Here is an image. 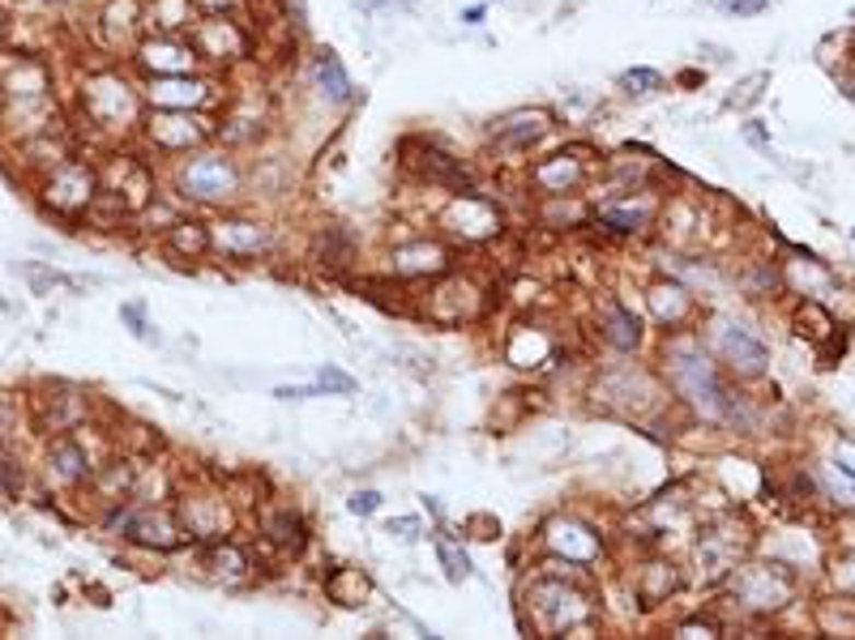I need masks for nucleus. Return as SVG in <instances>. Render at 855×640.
<instances>
[{
	"label": "nucleus",
	"instance_id": "1",
	"mask_svg": "<svg viewBox=\"0 0 855 640\" xmlns=\"http://www.w3.org/2000/svg\"><path fill=\"white\" fill-rule=\"evenodd\" d=\"M668 381H672V388L697 410V415L723 419V423H736L740 406H736V397L723 388V381L715 376V363H710L697 346L680 341V346L668 350Z\"/></svg>",
	"mask_w": 855,
	"mask_h": 640
},
{
	"label": "nucleus",
	"instance_id": "2",
	"mask_svg": "<svg viewBox=\"0 0 855 640\" xmlns=\"http://www.w3.org/2000/svg\"><path fill=\"white\" fill-rule=\"evenodd\" d=\"M197 60L206 65H231V60H244L253 51V35L231 18V13H206V18H193V26L184 31Z\"/></svg>",
	"mask_w": 855,
	"mask_h": 640
},
{
	"label": "nucleus",
	"instance_id": "3",
	"mask_svg": "<svg viewBox=\"0 0 855 640\" xmlns=\"http://www.w3.org/2000/svg\"><path fill=\"white\" fill-rule=\"evenodd\" d=\"M181 188L188 197H197V201H223V197H231L240 188V171L223 154H201V159H193L184 167Z\"/></svg>",
	"mask_w": 855,
	"mask_h": 640
},
{
	"label": "nucleus",
	"instance_id": "4",
	"mask_svg": "<svg viewBox=\"0 0 855 640\" xmlns=\"http://www.w3.org/2000/svg\"><path fill=\"white\" fill-rule=\"evenodd\" d=\"M715 346H719L723 363H731L740 376H758V372H765V363H770V350H765L762 341L753 338L749 329L731 325V321L715 325Z\"/></svg>",
	"mask_w": 855,
	"mask_h": 640
},
{
	"label": "nucleus",
	"instance_id": "5",
	"mask_svg": "<svg viewBox=\"0 0 855 640\" xmlns=\"http://www.w3.org/2000/svg\"><path fill=\"white\" fill-rule=\"evenodd\" d=\"M736 594H740L744 606H753V610H774V606H783L792 597V581L774 563H758V568H744L740 572Z\"/></svg>",
	"mask_w": 855,
	"mask_h": 640
},
{
	"label": "nucleus",
	"instance_id": "6",
	"mask_svg": "<svg viewBox=\"0 0 855 640\" xmlns=\"http://www.w3.org/2000/svg\"><path fill=\"white\" fill-rule=\"evenodd\" d=\"M552 132V112L543 107H522V112H509L505 120L493 125V141L500 150H531L535 141H543Z\"/></svg>",
	"mask_w": 855,
	"mask_h": 640
},
{
	"label": "nucleus",
	"instance_id": "7",
	"mask_svg": "<svg viewBox=\"0 0 855 640\" xmlns=\"http://www.w3.org/2000/svg\"><path fill=\"white\" fill-rule=\"evenodd\" d=\"M150 137L159 150H188V146H201L210 137V125L197 120L193 112H176V107H163L154 120H150Z\"/></svg>",
	"mask_w": 855,
	"mask_h": 640
},
{
	"label": "nucleus",
	"instance_id": "8",
	"mask_svg": "<svg viewBox=\"0 0 855 640\" xmlns=\"http://www.w3.org/2000/svg\"><path fill=\"white\" fill-rule=\"evenodd\" d=\"M215 98V85L188 73H172V78H154L150 82V103L154 107H176V112H197Z\"/></svg>",
	"mask_w": 855,
	"mask_h": 640
},
{
	"label": "nucleus",
	"instance_id": "9",
	"mask_svg": "<svg viewBox=\"0 0 855 640\" xmlns=\"http://www.w3.org/2000/svg\"><path fill=\"white\" fill-rule=\"evenodd\" d=\"M141 65L154 69L159 78H172V73H193L197 65V51L188 39H176V35H159V39L141 43Z\"/></svg>",
	"mask_w": 855,
	"mask_h": 640
},
{
	"label": "nucleus",
	"instance_id": "10",
	"mask_svg": "<svg viewBox=\"0 0 855 640\" xmlns=\"http://www.w3.org/2000/svg\"><path fill=\"white\" fill-rule=\"evenodd\" d=\"M313 85L330 98V103H351V78H347V69H343L338 51L321 47L313 56Z\"/></svg>",
	"mask_w": 855,
	"mask_h": 640
},
{
	"label": "nucleus",
	"instance_id": "11",
	"mask_svg": "<svg viewBox=\"0 0 855 640\" xmlns=\"http://www.w3.org/2000/svg\"><path fill=\"white\" fill-rule=\"evenodd\" d=\"M582 175L586 171L574 154H552V159H543L540 167H535V184H540L543 193H565V188L582 184Z\"/></svg>",
	"mask_w": 855,
	"mask_h": 640
},
{
	"label": "nucleus",
	"instance_id": "12",
	"mask_svg": "<svg viewBox=\"0 0 855 640\" xmlns=\"http://www.w3.org/2000/svg\"><path fill=\"white\" fill-rule=\"evenodd\" d=\"M215 240L223 244L227 253H257V248H266V231L257 222H219Z\"/></svg>",
	"mask_w": 855,
	"mask_h": 640
},
{
	"label": "nucleus",
	"instance_id": "13",
	"mask_svg": "<svg viewBox=\"0 0 855 640\" xmlns=\"http://www.w3.org/2000/svg\"><path fill=\"white\" fill-rule=\"evenodd\" d=\"M394 269H403V274H437V269H446V248H437V244L398 248L394 253Z\"/></svg>",
	"mask_w": 855,
	"mask_h": 640
},
{
	"label": "nucleus",
	"instance_id": "14",
	"mask_svg": "<svg viewBox=\"0 0 855 640\" xmlns=\"http://www.w3.org/2000/svg\"><path fill=\"white\" fill-rule=\"evenodd\" d=\"M150 18L159 26V35H176L193 26V0H154L150 4Z\"/></svg>",
	"mask_w": 855,
	"mask_h": 640
},
{
	"label": "nucleus",
	"instance_id": "15",
	"mask_svg": "<svg viewBox=\"0 0 855 640\" xmlns=\"http://www.w3.org/2000/svg\"><path fill=\"white\" fill-rule=\"evenodd\" d=\"M672 590H675L672 563H646V572H642V581H637V597H642L646 606H655V602H663Z\"/></svg>",
	"mask_w": 855,
	"mask_h": 640
},
{
	"label": "nucleus",
	"instance_id": "16",
	"mask_svg": "<svg viewBox=\"0 0 855 640\" xmlns=\"http://www.w3.org/2000/svg\"><path fill=\"white\" fill-rule=\"evenodd\" d=\"M621 90L629 94V98H655L659 90H668V82H663V73L659 69H646V65H637V69H625L621 73Z\"/></svg>",
	"mask_w": 855,
	"mask_h": 640
},
{
	"label": "nucleus",
	"instance_id": "17",
	"mask_svg": "<svg viewBox=\"0 0 855 640\" xmlns=\"http://www.w3.org/2000/svg\"><path fill=\"white\" fill-rule=\"evenodd\" d=\"M821 487L834 504L843 509H855V469L847 466H821Z\"/></svg>",
	"mask_w": 855,
	"mask_h": 640
},
{
	"label": "nucleus",
	"instance_id": "18",
	"mask_svg": "<svg viewBox=\"0 0 855 640\" xmlns=\"http://www.w3.org/2000/svg\"><path fill=\"white\" fill-rule=\"evenodd\" d=\"M330 597L343 602V606H360L363 597H368V577H363L360 568H343L338 577H330Z\"/></svg>",
	"mask_w": 855,
	"mask_h": 640
},
{
	"label": "nucleus",
	"instance_id": "19",
	"mask_svg": "<svg viewBox=\"0 0 855 640\" xmlns=\"http://www.w3.org/2000/svg\"><path fill=\"white\" fill-rule=\"evenodd\" d=\"M603 338L612 346H621V350H633L637 346V316L629 307H612L608 321H603Z\"/></svg>",
	"mask_w": 855,
	"mask_h": 640
},
{
	"label": "nucleus",
	"instance_id": "20",
	"mask_svg": "<svg viewBox=\"0 0 855 640\" xmlns=\"http://www.w3.org/2000/svg\"><path fill=\"white\" fill-rule=\"evenodd\" d=\"M129 534H134L137 543H154V547H176V525H172L167 516H146V521L129 525Z\"/></svg>",
	"mask_w": 855,
	"mask_h": 640
},
{
	"label": "nucleus",
	"instance_id": "21",
	"mask_svg": "<svg viewBox=\"0 0 855 640\" xmlns=\"http://www.w3.org/2000/svg\"><path fill=\"white\" fill-rule=\"evenodd\" d=\"M437 555H441V563H446V577L450 581H466L471 577V559H466V551L453 543V538H437Z\"/></svg>",
	"mask_w": 855,
	"mask_h": 640
},
{
	"label": "nucleus",
	"instance_id": "22",
	"mask_svg": "<svg viewBox=\"0 0 855 640\" xmlns=\"http://www.w3.org/2000/svg\"><path fill=\"white\" fill-rule=\"evenodd\" d=\"M210 240H215V235H210L201 222H181V226H176V235H172V244L184 248L188 256H201L206 248H210Z\"/></svg>",
	"mask_w": 855,
	"mask_h": 640
},
{
	"label": "nucleus",
	"instance_id": "23",
	"mask_svg": "<svg viewBox=\"0 0 855 640\" xmlns=\"http://www.w3.org/2000/svg\"><path fill=\"white\" fill-rule=\"evenodd\" d=\"M770 85V73H749L744 82L736 85L731 94H727V107H753L758 98H762V90Z\"/></svg>",
	"mask_w": 855,
	"mask_h": 640
},
{
	"label": "nucleus",
	"instance_id": "24",
	"mask_svg": "<svg viewBox=\"0 0 855 640\" xmlns=\"http://www.w3.org/2000/svg\"><path fill=\"white\" fill-rule=\"evenodd\" d=\"M266 530H270L274 543H291V547H300V543H304V525H300V516H291V512L270 516V521H266Z\"/></svg>",
	"mask_w": 855,
	"mask_h": 640
},
{
	"label": "nucleus",
	"instance_id": "25",
	"mask_svg": "<svg viewBox=\"0 0 855 640\" xmlns=\"http://www.w3.org/2000/svg\"><path fill=\"white\" fill-rule=\"evenodd\" d=\"M599 222H608L612 231H642L646 213L633 210V206H608V210H599Z\"/></svg>",
	"mask_w": 855,
	"mask_h": 640
},
{
	"label": "nucleus",
	"instance_id": "26",
	"mask_svg": "<svg viewBox=\"0 0 855 640\" xmlns=\"http://www.w3.org/2000/svg\"><path fill=\"white\" fill-rule=\"evenodd\" d=\"M655 307H659V316H668V321H680L684 312H689V295L680 291V287H659L655 291Z\"/></svg>",
	"mask_w": 855,
	"mask_h": 640
},
{
	"label": "nucleus",
	"instance_id": "27",
	"mask_svg": "<svg viewBox=\"0 0 855 640\" xmlns=\"http://www.w3.org/2000/svg\"><path fill=\"white\" fill-rule=\"evenodd\" d=\"M316 384H321L325 393H356V381H351L347 372H338V368H321V372H316Z\"/></svg>",
	"mask_w": 855,
	"mask_h": 640
},
{
	"label": "nucleus",
	"instance_id": "28",
	"mask_svg": "<svg viewBox=\"0 0 855 640\" xmlns=\"http://www.w3.org/2000/svg\"><path fill=\"white\" fill-rule=\"evenodd\" d=\"M51 457L60 462V474H65V478H78V474H82V462H86V457H82V453H78L73 444H60V449H56Z\"/></svg>",
	"mask_w": 855,
	"mask_h": 640
},
{
	"label": "nucleus",
	"instance_id": "29",
	"mask_svg": "<svg viewBox=\"0 0 855 640\" xmlns=\"http://www.w3.org/2000/svg\"><path fill=\"white\" fill-rule=\"evenodd\" d=\"M723 13H736V18H758L770 9V0H719Z\"/></svg>",
	"mask_w": 855,
	"mask_h": 640
},
{
	"label": "nucleus",
	"instance_id": "30",
	"mask_svg": "<svg viewBox=\"0 0 855 640\" xmlns=\"http://www.w3.org/2000/svg\"><path fill=\"white\" fill-rule=\"evenodd\" d=\"M316 393H325V388L321 384L316 388H309V384H282V388H274L278 402H304V397H316Z\"/></svg>",
	"mask_w": 855,
	"mask_h": 640
},
{
	"label": "nucleus",
	"instance_id": "31",
	"mask_svg": "<svg viewBox=\"0 0 855 640\" xmlns=\"http://www.w3.org/2000/svg\"><path fill=\"white\" fill-rule=\"evenodd\" d=\"M347 509L356 512V516H368V512H377V509H381V496H377V491H356Z\"/></svg>",
	"mask_w": 855,
	"mask_h": 640
},
{
	"label": "nucleus",
	"instance_id": "32",
	"mask_svg": "<svg viewBox=\"0 0 855 640\" xmlns=\"http://www.w3.org/2000/svg\"><path fill=\"white\" fill-rule=\"evenodd\" d=\"M120 316L134 325L137 338H150V329H146V321H141V307H134V303H129V307H120Z\"/></svg>",
	"mask_w": 855,
	"mask_h": 640
},
{
	"label": "nucleus",
	"instance_id": "33",
	"mask_svg": "<svg viewBox=\"0 0 855 640\" xmlns=\"http://www.w3.org/2000/svg\"><path fill=\"white\" fill-rule=\"evenodd\" d=\"M415 530H419V521H415V516H398V521H390V534H398V538H415Z\"/></svg>",
	"mask_w": 855,
	"mask_h": 640
},
{
	"label": "nucleus",
	"instance_id": "34",
	"mask_svg": "<svg viewBox=\"0 0 855 640\" xmlns=\"http://www.w3.org/2000/svg\"><path fill=\"white\" fill-rule=\"evenodd\" d=\"M680 637H715V624H684Z\"/></svg>",
	"mask_w": 855,
	"mask_h": 640
},
{
	"label": "nucleus",
	"instance_id": "35",
	"mask_svg": "<svg viewBox=\"0 0 855 640\" xmlns=\"http://www.w3.org/2000/svg\"><path fill=\"white\" fill-rule=\"evenodd\" d=\"M702 51H706L715 65H727V60H731V51H727V47H715V43H702Z\"/></svg>",
	"mask_w": 855,
	"mask_h": 640
},
{
	"label": "nucleus",
	"instance_id": "36",
	"mask_svg": "<svg viewBox=\"0 0 855 640\" xmlns=\"http://www.w3.org/2000/svg\"><path fill=\"white\" fill-rule=\"evenodd\" d=\"M744 137H749V141H753L758 150H770V146H765V132H762V128H758V125H749V128H744Z\"/></svg>",
	"mask_w": 855,
	"mask_h": 640
},
{
	"label": "nucleus",
	"instance_id": "37",
	"mask_svg": "<svg viewBox=\"0 0 855 640\" xmlns=\"http://www.w3.org/2000/svg\"><path fill=\"white\" fill-rule=\"evenodd\" d=\"M462 22H466V26H480V22H484V9H480V4H471V9L462 13Z\"/></svg>",
	"mask_w": 855,
	"mask_h": 640
},
{
	"label": "nucleus",
	"instance_id": "38",
	"mask_svg": "<svg viewBox=\"0 0 855 640\" xmlns=\"http://www.w3.org/2000/svg\"><path fill=\"white\" fill-rule=\"evenodd\" d=\"M843 581H847V585H855V555L847 559V563H843Z\"/></svg>",
	"mask_w": 855,
	"mask_h": 640
},
{
	"label": "nucleus",
	"instance_id": "39",
	"mask_svg": "<svg viewBox=\"0 0 855 640\" xmlns=\"http://www.w3.org/2000/svg\"><path fill=\"white\" fill-rule=\"evenodd\" d=\"M843 466L855 469V444H843Z\"/></svg>",
	"mask_w": 855,
	"mask_h": 640
},
{
	"label": "nucleus",
	"instance_id": "40",
	"mask_svg": "<svg viewBox=\"0 0 855 640\" xmlns=\"http://www.w3.org/2000/svg\"><path fill=\"white\" fill-rule=\"evenodd\" d=\"M505 4H513V0H505Z\"/></svg>",
	"mask_w": 855,
	"mask_h": 640
},
{
	"label": "nucleus",
	"instance_id": "41",
	"mask_svg": "<svg viewBox=\"0 0 855 640\" xmlns=\"http://www.w3.org/2000/svg\"><path fill=\"white\" fill-rule=\"evenodd\" d=\"M398 4H403V0H398Z\"/></svg>",
	"mask_w": 855,
	"mask_h": 640
}]
</instances>
